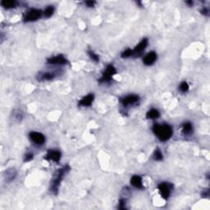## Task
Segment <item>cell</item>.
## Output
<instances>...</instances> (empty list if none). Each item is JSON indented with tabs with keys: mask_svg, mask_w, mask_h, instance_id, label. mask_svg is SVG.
I'll list each match as a JSON object with an SVG mask.
<instances>
[{
	"mask_svg": "<svg viewBox=\"0 0 210 210\" xmlns=\"http://www.w3.org/2000/svg\"><path fill=\"white\" fill-rule=\"evenodd\" d=\"M202 13H203V14H204V15H209L208 13H209V10L206 9V8H203V10H202Z\"/></svg>",
	"mask_w": 210,
	"mask_h": 210,
	"instance_id": "28",
	"label": "cell"
},
{
	"mask_svg": "<svg viewBox=\"0 0 210 210\" xmlns=\"http://www.w3.org/2000/svg\"><path fill=\"white\" fill-rule=\"evenodd\" d=\"M70 171V167L68 165H67L65 167H63L61 169H59L55 172L54 176L52 177V181H51V186H50V190L52 191V193L56 194L58 193V190L59 185L62 181V178L64 177L67 172H68Z\"/></svg>",
	"mask_w": 210,
	"mask_h": 210,
	"instance_id": "2",
	"label": "cell"
},
{
	"mask_svg": "<svg viewBox=\"0 0 210 210\" xmlns=\"http://www.w3.org/2000/svg\"><path fill=\"white\" fill-rule=\"evenodd\" d=\"M88 54L89 56V58H90L92 60H94V61H95V62H98V61H99V58H98V56L97 55L95 52H93L92 50H89Z\"/></svg>",
	"mask_w": 210,
	"mask_h": 210,
	"instance_id": "22",
	"label": "cell"
},
{
	"mask_svg": "<svg viewBox=\"0 0 210 210\" xmlns=\"http://www.w3.org/2000/svg\"><path fill=\"white\" fill-rule=\"evenodd\" d=\"M131 185L138 189H142L143 188V184H142V178L140 176H133L131 179Z\"/></svg>",
	"mask_w": 210,
	"mask_h": 210,
	"instance_id": "13",
	"label": "cell"
},
{
	"mask_svg": "<svg viewBox=\"0 0 210 210\" xmlns=\"http://www.w3.org/2000/svg\"><path fill=\"white\" fill-rule=\"evenodd\" d=\"M187 3H188V4H189V5H190V6H191V5H192V4H193V3H192V2H191V1H190V2H187Z\"/></svg>",
	"mask_w": 210,
	"mask_h": 210,
	"instance_id": "29",
	"label": "cell"
},
{
	"mask_svg": "<svg viewBox=\"0 0 210 210\" xmlns=\"http://www.w3.org/2000/svg\"><path fill=\"white\" fill-rule=\"evenodd\" d=\"M163 154H162L160 149H155L154 154H153V158H154V160L161 161L163 160Z\"/></svg>",
	"mask_w": 210,
	"mask_h": 210,
	"instance_id": "18",
	"label": "cell"
},
{
	"mask_svg": "<svg viewBox=\"0 0 210 210\" xmlns=\"http://www.w3.org/2000/svg\"><path fill=\"white\" fill-rule=\"evenodd\" d=\"M153 131L161 141L168 140L172 135V128L167 124H154Z\"/></svg>",
	"mask_w": 210,
	"mask_h": 210,
	"instance_id": "1",
	"label": "cell"
},
{
	"mask_svg": "<svg viewBox=\"0 0 210 210\" xmlns=\"http://www.w3.org/2000/svg\"><path fill=\"white\" fill-rule=\"evenodd\" d=\"M140 99V97L136 95H130L126 96L125 98H121V104L124 107H127L129 105L135 104V103H137Z\"/></svg>",
	"mask_w": 210,
	"mask_h": 210,
	"instance_id": "7",
	"label": "cell"
},
{
	"mask_svg": "<svg viewBox=\"0 0 210 210\" xmlns=\"http://www.w3.org/2000/svg\"><path fill=\"white\" fill-rule=\"evenodd\" d=\"M117 73L116 69L112 65H109L107 67V68L105 69V71L103 73L102 77L99 80L100 82H108L112 79V77L113 76Z\"/></svg>",
	"mask_w": 210,
	"mask_h": 210,
	"instance_id": "3",
	"label": "cell"
},
{
	"mask_svg": "<svg viewBox=\"0 0 210 210\" xmlns=\"http://www.w3.org/2000/svg\"><path fill=\"white\" fill-rule=\"evenodd\" d=\"M132 55H133V52H132V50L130 49H128L121 52V57L122 58H130V57Z\"/></svg>",
	"mask_w": 210,
	"mask_h": 210,
	"instance_id": "21",
	"label": "cell"
},
{
	"mask_svg": "<svg viewBox=\"0 0 210 210\" xmlns=\"http://www.w3.org/2000/svg\"><path fill=\"white\" fill-rule=\"evenodd\" d=\"M192 125L190 122H186L182 125V132L185 135H190L192 132Z\"/></svg>",
	"mask_w": 210,
	"mask_h": 210,
	"instance_id": "16",
	"label": "cell"
},
{
	"mask_svg": "<svg viewBox=\"0 0 210 210\" xmlns=\"http://www.w3.org/2000/svg\"><path fill=\"white\" fill-rule=\"evenodd\" d=\"M56 76L54 72H44L42 74L39 75V80L40 81H48V80H51V79L54 78Z\"/></svg>",
	"mask_w": 210,
	"mask_h": 210,
	"instance_id": "15",
	"label": "cell"
},
{
	"mask_svg": "<svg viewBox=\"0 0 210 210\" xmlns=\"http://www.w3.org/2000/svg\"><path fill=\"white\" fill-rule=\"evenodd\" d=\"M86 5L88 7H94V5H95V2H92V1H88V2H86Z\"/></svg>",
	"mask_w": 210,
	"mask_h": 210,
	"instance_id": "27",
	"label": "cell"
},
{
	"mask_svg": "<svg viewBox=\"0 0 210 210\" xmlns=\"http://www.w3.org/2000/svg\"><path fill=\"white\" fill-rule=\"evenodd\" d=\"M179 89H180V90L181 92H186L189 90V85L187 84L186 82H181L180 86H179Z\"/></svg>",
	"mask_w": 210,
	"mask_h": 210,
	"instance_id": "23",
	"label": "cell"
},
{
	"mask_svg": "<svg viewBox=\"0 0 210 210\" xmlns=\"http://www.w3.org/2000/svg\"><path fill=\"white\" fill-rule=\"evenodd\" d=\"M94 98H95V96H94L93 94L87 95L86 96H85V97H83V98L79 101L78 105L79 106H81V107H89V106L91 105V104L93 103V101H94Z\"/></svg>",
	"mask_w": 210,
	"mask_h": 210,
	"instance_id": "11",
	"label": "cell"
},
{
	"mask_svg": "<svg viewBox=\"0 0 210 210\" xmlns=\"http://www.w3.org/2000/svg\"><path fill=\"white\" fill-rule=\"evenodd\" d=\"M53 12H54V8L52 6H49L48 7H46V9L44 10V15L45 17H50L53 14Z\"/></svg>",
	"mask_w": 210,
	"mask_h": 210,
	"instance_id": "19",
	"label": "cell"
},
{
	"mask_svg": "<svg viewBox=\"0 0 210 210\" xmlns=\"http://www.w3.org/2000/svg\"><path fill=\"white\" fill-rule=\"evenodd\" d=\"M156 59H157L156 52L152 51V52H149L148 54L145 55V57L143 59V62H144L145 65L150 66L152 64H154L155 61H156Z\"/></svg>",
	"mask_w": 210,
	"mask_h": 210,
	"instance_id": "12",
	"label": "cell"
},
{
	"mask_svg": "<svg viewBox=\"0 0 210 210\" xmlns=\"http://www.w3.org/2000/svg\"><path fill=\"white\" fill-rule=\"evenodd\" d=\"M1 5L5 7V8H13V7H15L16 5V3L15 1H7V0H4V1H2L1 2Z\"/></svg>",
	"mask_w": 210,
	"mask_h": 210,
	"instance_id": "17",
	"label": "cell"
},
{
	"mask_svg": "<svg viewBox=\"0 0 210 210\" xmlns=\"http://www.w3.org/2000/svg\"><path fill=\"white\" fill-rule=\"evenodd\" d=\"M47 62L49 64H54V65H63V64H67V61L65 57H63L62 55H57L55 57L50 58L47 60Z\"/></svg>",
	"mask_w": 210,
	"mask_h": 210,
	"instance_id": "8",
	"label": "cell"
},
{
	"mask_svg": "<svg viewBox=\"0 0 210 210\" xmlns=\"http://www.w3.org/2000/svg\"><path fill=\"white\" fill-rule=\"evenodd\" d=\"M29 137L31 140L36 144L39 145H42L44 142H45V137L44 135L39 132H36V131H31L29 134Z\"/></svg>",
	"mask_w": 210,
	"mask_h": 210,
	"instance_id": "6",
	"label": "cell"
},
{
	"mask_svg": "<svg viewBox=\"0 0 210 210\" xmlns=\"http://www.w3.org/2000/svg\"><path fill=\"white\" fill-rule=\"evenodd\" d=\"M209 189L203 190V193H202V196L203 197H209Z\"/></svg>",
	"mask_w": 210,
	"mask_h": 210,
	"instance_id": "26",
	"label": "cell"
},
{
	"mask_svg": "<svg viewBox=\"0 0 210 210\" xmlns=\"http://www.w3.org/2000/svg\"><path fill=\"white\" fill-rule=\"evenodd\" d=\"M158 190L160 192L161 196L164 200H167L171 194V185L169 183H166V182H163L158 185Z\"/></svg>",
	"mask_w": 210,
	"mask_h": 210,
	"instance_id": "5",
	"label": "cell"
},
{
	"mask_svg": "<svg viewBox=\"0 0 210 210\" xmlns=\"http://www.w3.org/2000/svg\"><path fill=\"white\" fill-rule=\"evenodd\" d=\"M33 158H34L33 154H31V153H28V154H26V155L25 156V159H24V161H25V162H29V161L32 160Z\"/></svg>",
	"mask_w": 210,
	"mask_h": 210,
	"instance_id": "25",
	"label": "cell"
},
{
	"mask_svg": "<svg viewBox=\"0 0 210 210\" xmlns=\"http://www.w3.org/2000/svg\"><path fill=\"white\" fill-rule=\"evenodd\" d=\"M148 39H143L141 40L140 42L138 44L136 47L135 48L134 50H132L133 52V55L135 56H139L140 55L142 52L144 51V49H146V47L148 45Z\"/></svg>",
	"mask_w": 210,
	"mask_h": 210,
	"instance_id": "9",
	"label": "cell"
},
{
	"mask_svg": "<svg viewBox=\"0 0 210 210\" xmlns=\"http://www.w3.org/2000/svg\"><path fill=\"white\" fill-rule=\"evenodd\" d=\"M159 116H160L159 112L155 108H152L150 110H149L147 113H146V118L147 119H156V118H159Z\"/></svg>",
	"mask_w": 210,
	"mask_h": 210,
	"instance_id": "14",
	"label": "cell"
},
{
	"mask_svg": "<svg viewBox=\"0 0 210 210\" xmlns=\"http://www.w3.org/2000/svg\"><path fill=\"white\" fill-rule=\"evenodd\" d=\"M61 158V153L59 150H49L48 154H46L45 159L47 160H52L56 163H58Z\"/></svg>",
	"mask_w": 210,
	"mask_h": 210,
	"instance_id": "10",
	"label": "cell"
},
{
	"mask_svg": "<svg viewBox=\"0 0 210 210\" xmlns=\"http://www.w3.org/2000/svg\"><path fill=\"white\" fill-rule=\"evenodd\" d=\"M42 15V13L40 10L38 9H30L26 13V16H24V21L26 22L30 21H35L36 20H38Z\"/></svg>",
	"mask_w": 210,
	"mask_h": 210,
	"instance_id": "4",
	"label": "cell"
},
{
	"mask_svg": "<svg viewBox=\"0 0 210 210\" xmlns=\"http://www.w3.org/2000/svg\"><path fill=\"white\" fill-rule=\"evenodd\" d=\"M119 209H126V200L124 199H121L119 201V206H118Z\"/></svg>",
	"mask_w": 210,
	"mask_h": 210,
	"instance_id": "24",
	"label": "cell"
},
{
	"mask_svg": "<svg viewBox=\"0 0 210 210\" xmlns=\"http://www.w3.org/2000/svg\"><path fill=\"white\" fill-rule=\"evenodd\" d=\"M15 176H16V172H15V171L13 170V169H12V171H7V181H11L12 180H13L14 179V177H15Z\"/></svg>",
	"mask_w": 210,
	"mask_h": 210,
	"instance_id": "20",
	"label": "cell"
}]
</instances>
